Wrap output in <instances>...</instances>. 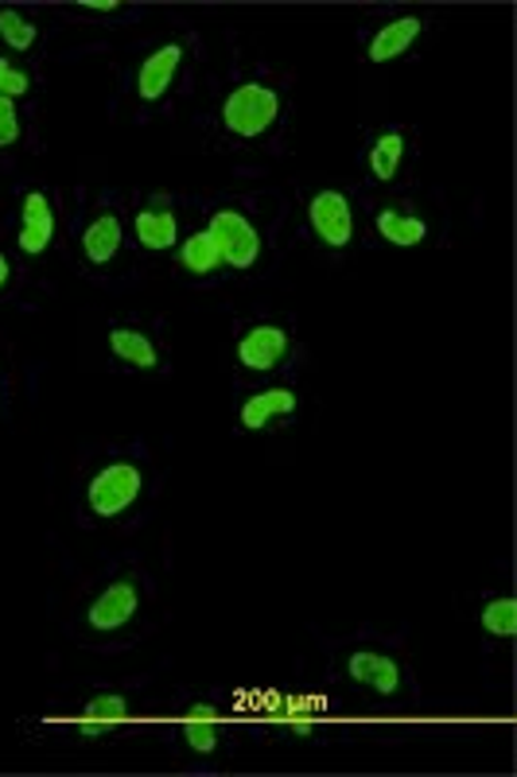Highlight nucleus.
<instances>
[{"instance_id":"nucleus-1","label":"nucleus","mask_w":517,"mask_h":777,"mask_svg":"<svg viewBox=\"0 0 517 777\" xmlns=\"http://www.w3.org/2000/svg\"><path fill=\"white\" fill-rule=\"evenodd\" d=\"M277 113H280V97L272 94L269 86H257V82H246V86H238L230 97H226V105H223L226 128H230L234 136H241V141H254V136H261L265 128L277 121Z\"/></svg>"},{"instance_id":"nucleus-2","label":"nucleus","mask_w":517,"mask_h":777,"mask_svg":"<svg viewBox=\"0 0 517 777\" xmlns=\"http://www.w3.org/2000/svg\"><path fill=\"white\" fill-rule=\"evenodd\" d=\"M207 230L230 269H254L257 257H261V234L254 230V222H249L246 215H238V210H218Z\"/></svg>"},{"instance_id":"nucleus-3","label":"nucleus","mask_w":517,"mask_h":777,"mask_svg":"<svg viewBox=\"0 0 517 777\" xmlns=\"http://www.w3.org/2000/svg\"><path fill=\"white\" fill-rule=\"evenodd\" d=\"M141 498V470L133 463H110L97 470V478L90 483V509L97 517H117L125 514L133 501Z\"/></svg>"},{"instance_id":"nucleus-4","label":"nucleus","mask_w":517,"mask_h":777,"mask_svg":"<svg viewBox=\"0 0 517 777\" xmlns=\"http://www.w3.org/2000/svg\"><path fill=\"white\" fill-rule=\"evenodd\" d=\"M308 218H311V226H316V234L327 241V246L342 249L347 241L354 238L351 203H347V195H339V190H319L316 199L308 203Z\"/></svg>"},{"instance_id":"nucleus-5","label":"nucleus","mask_w":517,"mask_h":777,"mask_svg":"<svg viewBox=\"0 0 517 777\" xmlns=\"http://www.w3.org/2000/svg\"><path fill=\"white\" fill-rule=\"evenodd\" d=\"M288 331L285 327H254V331L241 334L238 342V362L246 365V370H277L280 362L288 358Z\"/></svg>"},{"instance_id":"nucleus-6","label":"nucleus","mask_w":517,"mask_h":777,"mask_svg":"<svg viewBox=\"0 0 517 777\" xmlns=\"http://www.w3.org/2000/svg\"><path fill=\"white\" fill-rule=\"evenodd\" d=\"M20 218H24V230H20V249L28 257H40L43 249L51 246V234H55V215H51V203L43 199L40 190H28L24 207H20Z\"/></svg>"},{"instance_id":"nucleus-7","label":"nucleus","mask_w":517,"mask_h":777,"mask_svg":"<svg viewBox=\"0 0 517 777\" xmlns=\"http://www.w3.org/2000/svg\"><path fill=\"white\" fill-rule=\"evenodd\" d=\"M179 59H184V48H179V43H167L156 55L144 59L141 74H136V94H141L144 102H159V97L167 94V86H172V79H176Z\"/></svg>"},{"instance_id":"nucleus-8","label":"nucleus","mask_w":517,"mask_h":777,"mask_svg":"<svg viewBox=\"0 0 517 777\" xmlns=\"http://www.w3.org/2000/svg\"><path fill=\"white\" fill-rule=\"evenodd\" d=\"M133 614H136V588L128 579H117V583H110V588L94 599V607H90V626L117 630V626H125Z\"/></svg>"},{"instance_id":"nucleus-9","label":"nucleus","mask_w":517,"mask_h":777,"mask_svg":"<svg viewBox=\"0 0 517 777\" xmlns=\"http://www.w3.org/2000/svg\"><path fill=\"white\" fill-rule=\"evenodd\" d=\"M347 673H351L359 684H366V688L382 692V696H393V692H397V684H401L397 661L385 657V653H370V650L351 653V661H347Z\"/></svg>"},{"instance_id":"nucleus-10","label":"nucleus","mask_w":517,"mask_h":777,"mask_svg":"<svg viewBox=\"0 0 517 777\" xmlns=\"http://www.w3.org/2000/svg\"><path fill=\"white\" fill-rule=\"evenodd\" d=\"M288 413H296V393L292 388H265V393H257V397H249L246 405H241V428L246 432H257L265 428V424L272 421H285Z\"/></svg>"},{"instance_id":"nucleus-11","label":"nucleus","mask_w":517,"mask_h":777,"mask_svg":"<svg viewBox=\"0 0 517 777\" xmlns=\"http://www.w3.org/2000/svg\"><path fill=\"white\" fill-rule=\"evenodd\" d=\"M421 17H397L393 24H385L382 32L370 40V63H390V59L405 55L409 48L416 43V35H421Z\"/></svg>"},{"instance_id":"nucleus-12","label":"nucleus","mask_w":517,"mask_h":777,"mask_svg":"<svg viewBox=\"0 0 517 777\" xmlns=\"http://www.w3.org/2000/svg\"><path fill=\"white\" fill-rule=\"evenodd\" d=\"M121 238H125L121 218L117 215H97L94 222L86 226V234H82V253H86L90 265H105V261L117 257Z\"/></svg>"},{"instance_id":"nucleus-13","label":"nucleus","mask_w":517,"mask_h":777,"mask_svg":"<svg viewBox=\"0 0 517 777\" xmlns=\"http://www.w3.org/2000/svg\"><path fill=\"white\" fill-rule=\"evenodd\" d=\"M133 230H136V238H141L144 249H172V246H176V238H179L176 215L164 210V207L141 210L136 222H133Z\"/></svg>"},{"instance_id":"nucleus-14","label":"nucleus","mask_w":517,"mask_h":777,"mask_svg":"<svg viewBox=\"0 0 517 777\" xmlns=\"http://www.w3.org/2000/svg\"><path fill=\"white\" fill-rule=\"evenodd\" d=\"M110 350L121 358V362L136 365V370H152V365L159 362V354H156V346H152L148 334L128 331V327H113V331H110Z\"/></svg>"},{"instance_id":"nucleus-15","label":"nucleus","mask_w":517,"mask_h":777,"mask_svg":"<svg viewBox=\"0 0 517 777\" xmlns=\"http://www.w3.org/2000/svg\"><path fill=\"white\" fill-rule=\"evenodd\" d=\"M179 265H184L187 272H195V277H207V272H215L218 265H223V253H218L210 230L192 234V238L184 241V249H179Z\"/></svg>"},{"instance_id":"nucleus-16","label":"nucleus","mask_w":517,"mask_h":777,"mask_svg":"<svg viewBox=\"0 0 517 777\" xmlns=\"http://www.w3.org/2000/svg\"><path fill=\"white\" fill-rule=\"evenodd\" d=\"M401 156H405V136H401L397 128H393V133H382L374 148H370V175H374L378 183H390L401 167Z\"/></svg>"},{"instance_id":"nucleus-17","label":"nucleus","mask_w":517,"mask_h":777,"mask_svg":"<svg viewBox=\"0 0 517 777\" xmlns=\"http://www.w3.org/2000/svg\"><path fill=\"white\" fill-rule=\"evenodd\" d=\"M378 234H382L385 241H393V246H421L428 226H424L421 218L401 215V210H382V215H378Z\"/></svg>"},{"instance_id":"nucleus-18","label":"nucleus","mask_w":517,"mask_h":777,"mask_svg":"<svg viewBox=\"0 0 517 777\" xmlns=\"http://www.w3.org/2000/svg\"><path fill=\"white\" fill-rule=\"evenodd\" d=\"M128 719V700L117 696V692H102V696H94L86 704V719L79 723L82 735H97V727L102 723H121Z\"/></svg>"},{"instance_id":"nucleus-19","label":"nucleus","mask_w":517,"mask_h":777,"mask_svg":"<svg viewBox=\"0 0 517 777\" xmlns=\"http://www.w3.org/2000/svg\"><path fill=\"white\" fill-rule=\"evenodd\" d=\"M215 723H218V712H215L210 704L192 707V715H187V723H184L187 746H192V750H199V754H210V750H215V746H218Z\"/></svg>"},{"instance_id":"nucleus-20","label":"nucleus","mask_w":517,"mask_h":777,"mask_svg":"<svg viewBox=\"0 0 517 777\" xmlns=\"http://www.w3.org/2000/svg\"><path fill=\"white\" fill-rule=\"evenodd\" d=\"M483 630L494 638H514L517 634V603L514 599H490L483 607Z\"/></svg>"},{"instance_id":"nucleus-21","label":"nucleus","mask_w":517,"mask_h":777,"mask_svg":"<svg viewBox=\"0 0 517 777\" xmlns=\"http://www.w3.org/2000/svg\"><path fill=\"white\" fill-rule=\"evenodd\" d=\"M0 35L12 51H28L35 43V24L20 17L17 9H0Z\"/></svg>"},{"instance_id":"nucleus-22","label":"nucleus","mask_w":517,"mask_h":777,"mask_svg":"<svg viewBox=\"0 0 517 777\" xmlns=\"http://www.w3.org/2000/svg\"><path fill=\"white\" fill-rule=\"evenodd\" d=\"M28 90H32V79L0 55V97H20V94H28Z\"/></svg>"},{"instance_id":"nucleus-23","label":"nucleus","mask_w":517,"mask_h":777,"mask_svg":"<svg viewBox=\"0 0 517 777\" xmlns=\"http://www.w3.org/2000/svg\"><path fill=\"white\" fill-rule=\"evenodd\" d=\"M20 141V117H17V105L12 97H0V148H9V144Z\"/></svg>"},{"instance_id":"nucleus-24","label":"nucleus","mask_w":517,"mask_h":777,"mask_svg":"<svg viewBox=\"0 0 517 777\" xmlns=\"http://www.w3.org/2000/svg\"><path fill=\"white\" fill-rule=\"evenodd\" d=\"M86 9L90 12H117L121 4H117V0H86Z\"/></svg>"},{"instance_id":"nucleus-25","label":"nucleus","mask_w":517,"mask_h":777,"mask_svg":"<svg viewBox=\"0 0 517 777\" xmlns=\"http://www.w3.org/2000/svg\"><path fill=\"white\" fill-rule=\"evenodd\" d=\"M9 257H4V253H0V288H4V284H9Z\"/></svg>"}]
</instances>
